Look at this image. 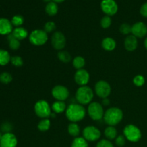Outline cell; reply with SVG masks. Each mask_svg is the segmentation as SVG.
Returning a JSON list of instances; mask_svg holds the SVG:
<instances>
[{
	"instance_id": "cell-1",
	"label": "cell",
	"mask_w": 147,
	"mask_h": 147,
	"mask_svg": "<svg viewBox=\"0 0 147 147\" xmlns=\"http://www.w3.org/2000/svg\"><path fill=\"white\" fill-rule=\"evenodd\" d=\"M67 119L72 123H77L83 120L86 116V109L83 105L79 103H71L65 111Z\"/></svg>"
},
{
	"instance_id": "cell-2",
	"label": "cell",
	"mask_w": 147,
	"mask_h": 147,
	"mask_svg": "<svg viewBox=\"0 0 147 147\" xmlns=\"http://www.w3.org/2000/svg\"><path fill=\"white\" fill-rule=\"evenodd\" d=\"M123 117V111L118 107H111L106 111L103 116L105 123L109 126H114L119 124Z\"/></svg>"
},
{
	"instance_id": "cell-3",
	"label": "cell",
	"mask_w": 147,
	"mask_h": 147,
	"mask_svg": "<svg viewBox=\"0 0 147 147\" xmlns=\"http://www.w3.org/2000/svg\"><path fill=\"white\" fill-rule=\"evenodd\" d=\"M94 97L93 90L87 86H80L76 93V99L79 104H90Z\"/></svg>"
},
{
	"instance_id": "cell-4",
	"label": "cell",
	"mask_w": 147,
	"mask_h": 147,
	"mask_svg": "<svg viewBox=\"0 0 147 147\" xmlns=\"http://www.w3.org/2000/svg\"><path fill=\"white\" fill-rule=\"evenodd\" d=\"M34 110L35 114L38 117L42 119H48L51 116V106L49 103L45 100H40L34 104Z\"/></svg>"
},
{
	"instance_id": "cell-5",
	"label": "cell",
	"mask_w": 147,
	"mask_h": 147,
	"mask_svg": "<svg viewBox=\"0 0 147 147\" xmlns=\"http://www.w3.org/2000/svg\"><path fill=\"white\" fill-rule=\"evenodd\" d=\"M29 40L34 46L44 45L48 40V35L44 30H34L29 35Z\"/></svg>"
},
{
	"instance_id": "cell-6",
	"label": "cell",
	"mask_w": 147,
	"mask_h": 147,
	"mask_svg": "<svg viewBox=\"0 0 147 147\" xmlns=\"http://www.w3.org/2000/svg\"><path fill=\"white\" fill-rule=\"evenodd\" d=\"M123 135L129 142H137L142 138V131L135 125L129 124L123 129Z\"/></svg>"
},
{
	"instance_id": "cell-7",
	"label": "cell",
	"mask_w": 147,
	"mask_h": 147,
	"mask_svg": "<svg viewBox=\"0 0 147 147\" xmlns=\"http://www.w3.org/2000/svg\"><path fill=\"white\" fill-rule=\"evenodd\" d=\"M88 113L93 121L101 120L104 116L103 106L98 102H91L88 107Z\"/></svg>"
},
{
	"instance_id": "cell-8",
	"label": "cell",
	"mask_w": 147,
	"mask_h": 147,
	"mask_svg": "<svg viewBox=\"0 0 147 147\" xmlns=\"http://www.w3.org/2000/svg\"><path fill=\"white\" fill-rule=\"evenodd\" d=\"M95 93L102 99L108 98L111 93L110 84L105 80H99L95 85Z\"/></svg>"
},
{
	"instance_id": "cell-9",
	"label": "cell",
	"mask_w": 147,
	"mask_h": 147,
	"mask_svg": "<svg viewBox=\"0 0 147 147\" xmlns=\"http://www.w3.org/2000/svg\"><path fill=\"white\" fill-rule=\"evenodd\" d=\"M100 131L96 126H88L83 131V138L89 142H96L100 139Z\"/></svg>"
},
{
	"instance_id": "cell-10",
	"label": "cell",
	"mask_w": 147,
	"mask_h": 147,
	"mask_svg": "<svg viewBox=\"0 0 147 147\" xmlns=\"http://www.w3.org/2000/svg\"><path fill=\"white\" fill-rule=\"evenodd\" d=\"M52 96H53L56 100L60 101H65L67 100L70 95L69 90L64 86L57 85L52 89Z\"/></svg>"
},
{
	"instance_id": "cell-11",
	"label": "cell",
	"mask_w": 147,
	"mask_h": 147,
	"mask_svg": "<svg viewBox=\"0 0 147 147\" xmlns=\"http://www.w3.org/2000/svg\"><path fill=\"white\" fill-rule=\"evenodd\" d=\"M51 44L57 50H63L66 45V38L61 32H55L51 37Z\"/></svg>"
},
{
	"instance_id": "cell-12",
	"label": "cell",
	"mask_w": 147,
	"mask_h": 147,
	"mask_svg": "<svg viewBox=\"0 0 147 147\" xmlns=\"http://www.w3.org/2000/svg\"><path fill=\"white\" fill-rule=\"evenodd\" d=\"M100 8L103 13L107 16H113L117 13L119 7L115 0H102Z\"/></svg>"
},
{
	"instance_id": "cell-13",
	"label": "cell",
	"mask_w": 147,
	"mask_h": 147,
	"mask_svg": "<svg viewBox=\"0 0 147 147\" xmlns=\"http://www.w3.org/2000/svg\"><path fill=\"white\" fill-rule=\"evenodd\" d=\"M76 83L80 86H84L88 83L90 80V74L85 69L78 70L74 76Z\"/></svg>"
},
{
	"instance_id": "cell-14",
	"label": "cell",
	"mask_w": 147,
	"mask_h": 147,
	"mask_svg": "<svg viewBox=\"0 0 147 147\" xmlns=\"http://www.w3.org/2000/svg\"><path fill=\"white\" fill-rule=\"evenodd\" d=\"M17 145V139L15 135L12 133H5L2 135L0 140V147H16Z\"/></svg>"
},
{
	"instance_id": "cell-15",
	"label": "cell",
	"mask_w": 147,
	"mask_h": 147,
	"mask_svg": "<svg viewBox=\"0 0 147 147\" xmlns=\"http://www.w3.org/2000/svg\"><path fill=\"white\" fill-rule=\"evenodd\" d=\"M131 33L136 38H142L147 34V26L142 22H137L131 26Z\"/></svg>"
},
{
	"instance_id": "cell-16",
	"label": "cell",
	"mask_w": 147,
	"mask_h": 147,
	"mask_svg": "<svg viewBox=\"0 0 147 147\" xmlns=\"http://www.w3.org/2000/svg\"><path fill=\"white\" fill-rule=\"evenodd\" d=\"M13 31V25L11 21L6 18H0V34L9 35Z\"/></svg>"
},
{
	"instance_id": "cell-17",
	"label": "cell",
	"mask_w": 147,
	"mask_h": 147,
	"mask_svg": "<svg viewBox=\"0 0 147 147\" xmlns=\"http://www.w3.org/2000/svg\"><path fill=\"white\" fill-rule=\"evenodd\" d=\"M138 40L133 34H129L124 40V47L127 51L133 52L137 48Z\"/></svg>"
},
{
	"instance_id": "cell-18",
	"label": "cell",
	"mask_w": 147,
	"mask_h": 147,
	"mask_svg": "<svg viewBox=\"0 0 147 147\" xmlns=\"http://www.w3.org/2000/svg\"><path fill=\"white\" fill-rule=\"evenodd\" d=\"M11 34L16 39L20 41V40H23L27 38V36H28V32L24 27H18L13 30Z\"/></svg>"
},
{
	"instance_id": "cell-19",
	"label": "cell",
	"mask_w": 147,
	"mask_h": 147,
	"mask_svg": "<svg viewBox=\"0 0 147 147\" xmlns=\"http://www.w3.org/2000/svg\"><path fill=\"white\" fill-rule=\"evenodd\" d=\"M101 46L106 51H113L116 47V42L112 37H106L101 42Z\"/></svg>"
},
{
	"instance_id": "cell-20",
	"label": "cell",
	"mask_w": 147,
	"mask_h": 147,
	"mask_svg": "<svg viewBox=\"0 0 147 147\" xmlns=\"http://www.w3.org/2000/svg\"><path fill=\"white\" fill-rule=\"evenodd\" d=\"M51 109L54 113L57 114V113H61L65 111L66 109H67V106H66L65 103L64 101L56 100L55 102L53 103Z\"/></svg>"
},
{
	"instance_id": "cell-21",
	"label": "cell",
	"mask_w": 147,
	"mask_h": 147,
	"mask_svg": "<svg viewBox=\"0 0 147 147\" xmlns=\"http://www.w3.org/2000/svg\"><path fill=\"white\" fill-rule=\"evenodd\" d=\"M45 11L49 16H51V17L57 14L58 11V6L57 3L53 1L47 3L45 7Z\"/></svg>"
},
{
	"instance_id": "cell-22",
	"label": "cell",
	"mask_w": 147,
	"mask_h": 147,
	"mask_svg": "<svg viewBox=\"0 0 147 147\" xmlns=\"http://www.w3.org/2000/svg\"><path fill=\"white\" fill-rule=\"evenodd\" d=\"M117 130L114 126H109L104 131V135L108 140H113L117 137Z\"/></svg>"
},
{
	"instance_id": "cell-23",
	"label": "cell",
	"mask_w": 147,
	"mask_h": 147,
	"mask_svg": "<svg viewBox=\"0 0 147 147\" xmlns=\"http://www.w3.org/2000/svg\"><path fill=\"white\" fill-rule=\"evenodd\" d=\"M67 131L70 136L73 137H78L80 134V129L77 123H70L67 126Z\"/></svg>"
},
{
	"instance_id": "cell-24",
	"label": "cell",
	"mask_w": 147,
	"mask_h": 147,
	"mask_svg": "<svg viewBox=\"0 0 147 147\" xmlns=\"http://www.w3.org/2000/svg\"><path fill=\"white\" fill-rule=\"evenodd\" d=\"M11 57L8 51L0 49V65L4 66L8 64L11 60Z\"/></svg>"
},
{
	"instance_id": "cell-25",
	"label": "cell",
	"mask_w": 147,
	"mask_h": 147,
	"mask_svg": "<svg viewBox=\"0 0 147 147\" xmlns=\"http://www.w3.org/2000/svg\"><path fill=\"white\" fill-rule=\"evenodd\" d=\"M7 40L9 42V46L10 49L13 50H17L20 47V41L16 39L12 34H10L7 36Z\"/></svg>"
},
{
	"instance_id": "cell-26",
	"label": "cell",
	"mask_w": 147,
	"mask_h": 147,
	"mask_svg": "<svg viewBox=\"0 0 147 147\" xmlns=\"http://www.w3.org/2000/svg\"><path fill=\"white\" fill-rule=\"evenodd\" d=\"M51 122L49 119H42L37 124V129L42 132H45L50 129Z\"/></svg>"
},
{
	"instance_id": "cell-27",
	"label": "cell",
	"mask_w": 147,
	"mask_h": 147,
	"mask_svg": "<svg viewBox=\"0 0 147 147\" xmlns=\"http://www.w3.org/2000/svg\"><path fill=\"white\" fill-rule=\"evenodd\" d=\"M57 57L63 63H68L71 60L72 57L70 53L66 50H60L57 53Z\"/></svg>"
},
{
	"instance_id": "cell-28",
	"label": "cell",
	"mask_w": 147,
	"mask_h": 147,
	"mask_svg": "<svg viewBox=\"0 0 147 147\" xmlns=\"http://www.w3.org/2000/svg\"><path fill=\"white\" fill-rule=\"evenodd\" d=\"M86 65V60L82 56H76L73 60V65L76 70L83 69Z\"/></svg>"
},
{
	"instance_id": "cell-29",
	"label": "cell",
	"mask_w": 147,
	"mask_h": 147,
	"mask_svg": "<svg viewBox=\"0 0 147 147\" xmlns=\"http://www.w3.org/2000/svg\"><path fill=\"white\" fill-rule=\"evenodd\" d=\"M71 147H88V144L83 137H76L72 142Z\"/></svg>"
},
{
	"instance_id": "cell-30",
	"label": "cell",
	"mask_w": 147,
	"mask_h": 147,
	"mask_svg": "<svg viewBox=\"0 0 147 147\" xmlns=\"http://www.w3.org/2000/svg\"><path fill=\"white\" fill-rule=\"evenodd\" d=\"M111 23L112 20L110 16L106 15L102 17V19L100 20V26L103 29H108L109 27H110V26L111 25Z\"/></svg>"
},
{
	"instance_id": "cell-31",
	"label": "cell",
	"mask_w": 147,
	"mask_h": 147,
	"mask_svg": "<svg viewBox=\"0 0 147 147\" xmlns=\"http://www.w3.org/2000/svg\"><path fill=\"white\" fill-rule=\"evenodd\" d=\"M119 31L124 35H129L131 33V26L127 23H123L119 27Z\"/></svg>"
},
{
	"instance_id": "cell-32",
	"label": "cell",
	"mask_w": 147,
	"mask_h": 147,
	"mask_svg": "<svg viewBox=\"0 0 147 147\" xmlns=\"http://www.w3.org/2000/svg\"><path fill=\"white\" fill-rule=\"evenodd\" d=\"M12 25L18 27L24 23V17L22 15H14L11 20Z\"/></svg>"
},
{
	"instance_id": "cell-33",
	"label": "cell",
	"mask_w": 147,
	"mask_h": 147,
	"mask_svg": "<svg viewBox=\"0 0 147 147\" xmlns=\"http://www.w3.org/2000/svg\"><path fill=\"white\" fill-rule=\"evenodd\" d=\"M12 80V76L7 72H4L0 75V82L4 84H8Z\"/></svg>"
},
{
	"instance_id": "cell-34",
	"label": "cell",
	"mask_w": 147,
	"mask_h": 147,
	"mask_svg": "<svg viewBox=\"0 0 147 147\" xmlns=\"http://www.w3.org/2000/svg\"><path fill=\"white\" fill-rule=\"evenodd\" d=\"M56 29V24L53 21H49L45 24L44 25V31L45 32L51 33L53 32H54Z\"/></svg>"
},
{
	"instance_id": "cell-35",
	"label": "cell",
	"mask_w": 147,
	"mask_h": 147,
	"mask_svg": "<svg viewBox=\"0 0 147 147\" xmlns=\"http://www.w3.org/2000/svg\"><path fill=\"white\" fill-rule=\"evenodd\" d=\"M133 83L137 87H142L145 83V78L142 75H137L133 79Z\"/></svg>"
},
{
	"instance_id": "cell-36",
	"label": "cell",
	"mask_w": 147,
	"mask_h": 147,
	"mask_svg": "<svg viewBox=\"0 0 147 147\" xmlns=\"http://www.w3.org/2000/svg\"><path fill=\"white\" fill-rule=\"evenodd\" d=\"M11 64L15 67H21L23 65V60L20 56L16 55L13 56L11 57V60H10Z\"/></svg>"
},
{
	"instance_id": "cell-37",
	"label": "cell",
	"mask_w": 147,
	"mask_h": 147,
	"mask_svg": "<svg viewBox=\"0 0 147 147\" xmlns=\"http://www.w3.org/2000/svg\"><path fill=\"white\" fill-rule=\"evenodd\" d=\"M126 139L124 135H119L116 138V144L119 147L123 146L126 144Z\"/></svg>"
},
{
	"instance_id": "cell-38",
	"label": "cell",
	"mask_w": 147,
	"mask_h": 147,
	"mask_svg": "<svg viewBox=\"0 0 147 147\" xmlns=\"http://www.w3.org/2000/svg\"><path fill=\"white\" fill-rule=\"evenodd\" d=\"M96 147H113V145L108 139H103L98 142Z\"/></svg>"
},
{
	"instance_id": "cell-39",
	"label": "cell",
	"mask_w": 147,
	"mask_h": 147,
	"mask_svg": "<svg viewBox=\"0 0 147 147\" xmlns=\"http://www.w3.org/2000/svg\"><path fill=\"white\" fill-rule=\"evenodd\" d=\"M1 129L3 132H4V134L10 133V131L12 130V125L9 122H5L1 125Z\"/></svg>"
},
{
	"instance_id": "cell-40",
	"label": "cell",
	"mask_w": 147,
	"mask_h": 147,
	"mask_svg": "<svg viewBox=\"0 0 147 147\" xmlns=\"http://www.w3.org/2000/svg\"><path fill=\"white\" fill-rule=\"evenodd\" d=\"M140 14L143 16L144 17L147 18V1L142 5L140 8Z\"/></svg>"
},
{
	"instance_id": "cell-41",
	"label": "cell",
	"mask_w": 147,
	"mask_h": 147,
	"mask_svg": "<svg viewBox=\"0 0 147 147\" xmlns=\"http://www.w3.org/2000/svg\"><path fill=\"white\" fill-rule=\"evenodd\" d=\"M102 104L103 105V106H109V104H110V100H109L108 98H103V100H102Z\"/></svg>"
},
{
	"instance_id": "cell-42",
	"label": "cell",
	"mask_w": 147,
	"mask_h": 147,
	"mask_svg": "<svg viewBox=\"0 0 147 147\" xmlns=\"http://www.w3.org/2000/svg\"><path fill=\"white\" fill-rule=\"evenodd\" d=\"M53 1H55V2H56L57 4V3H61L63 2V1H64L65 0H53Z\"/></svg>"
},
{
	"instance_id": "cell-43",
	"label": "cell",
	"mask_w": 147,
	"mask_h": 147,
	"mask_svg": "<svg viewBox=\"0 0 147 147\" xmlns=\"http://www.w3.org/2000/svg\"><path fill=\"white\" fill-rule=\"evenodd\" d=\"M144 46L146 47V49L147 50V37L146 38V40H144Z\"/></svg>"
},
{
	"instance_id": "cell-44",
	"label": "cell",
	"mask_w": 147,
	"mask_h": 147,
	"mask_svg": "<svg viewBox=\"0 0 147 147\" xmlns=\"http://www.w3.org/2000/svg\"><path fill=\"white\" fill-rule=\"evenodd\" d=\"M43 1H44L45 2H47V3L50 2V1H53V0H43Z\"/></svg>"
},
{
	"instance_id": "cell-45",
	"label": "cell",
	"mask_w": 147,
	"mask_h": 147,
	"mask_svg": "<svg viewBox=\"0 0 147 147\" xmlns=\"http://www.w3.org/2000/svg\"><path fill=\"white\" fill-rule=\"evenodd\" d=\"M1 137H2V134H1V132H0V140H1Z\"/></svg>"
}]
</instances>
